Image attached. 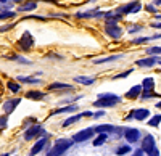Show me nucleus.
Instances as JSON below:
<instances>
[{
	"label": "nucleus",
	"mask_w": 161,
	"mask_h": 156,
	"mask_svg": "<svg viewBox=\"0 0 161 156\" xmlns=\"http://www.w3.org/2000/svg\"><path fill=\"white\" fill-rule=\"evenodd\" d=\"M153 97H158L153 90H143V94H142V98L145 100V98H153Z\"/></svg>",
	"instance_id": "nucleus-29"
},
{
	"label": "nucleus",
	"mask_w": 161,
	"mask_h": 156,
	"mask_svg": "<svg viewBox=\"0 0 161 156\" xmlns=\"http://www.w3.org/2000/svg\"><path fill=\"white\" fill-rule=\"evenodd\" d=\"M80 118H82V113H79V114H76V116H71V118H68L64 122H63V127H68V126H71V124H74V122H77Z\"/></svg>",
	"instance_id": "nucleus-22"
},
{
	"label": "nucleus",
	"mask_w": 161,
	"mask_h": 156,
	"mask_svg": "<svg viewBox=\"0 0 161 156\" xmlns=\"http://www.w3.org/2000/svg\"><path fill=\"white\" fill-rule=\"evenodd\" d=\"M0 127H7V118H2V116H0Z\"/></svg>",
	"instance_id": "nucleus-37"
},
{
	"label": "nucleus",
	"mask_w": 161,
	"mask_h": 156,
	"mask_svg": "<svg viewBox=\"0 0 161 156\" xmlns=\"http://www.w3.org/2000/svg\"><path fill=\"white\" fill-rule=\"evenodd\" d=\"M153 150H156V142H155L153 135L147 134V135L143 137V140H142V151L147 153V154H150Z\"/></svg>",
	"instance_id": "nucleus-5"
},
{
	"label": "nucleus",
	"mask_w": 161,
	"mask_h": 156,
	"mask_svg": "<svg viewBox=\"0 0 161 156\" xmlns=\"http://www.w3.org/2000/svg\"><path fill=\"white\" fill-rule=\"evenodd\" d=\"M152 26H153V28H159L161 29V23H153Z\"/></svg>",
	"instance_id": "nucleus-40"
},
{
	"label": "nucleus",
	"mask_w": 161,
	"mask_h": 156,
	"mask_svg": "<svg viewBox=\"0 0 161 156\" xmlns=\"http://www.w3.org/2000/svg\"><path fill=\"white\" fill-rule=\"evenodd\" d=\"M47 2H57V0H47Z\"/></svg>",
	"instance_id": "nucleus-45"
},
{
	"label": "nucleus",
	"mask_w": 161,
	"mask_h": 156,
	"mask_svg": "<svg viewBox=\"0 0 161 156\" xmlns=\"http://www.w3.org/2000/svg\"><path fill=\"white\" fill-rule=\"evenodd\" d=\"M126 140L129 142V143H136V142L140 140V131L139 129H124V134Z\"/></svg>",
	"instance_id": "nucleus-7"
},
{
	"label": "nucleus",
	"mask_w": 161,
	"mask_h": 156,
	"mask_svg": "<svg viewBox=\"0 0 161 156\" xmlns=\"http://www.w3.org/2000/svg\"><path fill=\"white\" fill-rule=\"evenodd\" d=\"M147 10H148V11H152V13H153V11H156V10L152 7V5H148V7H147Z\"/></svg>",
	"instance_id": "nucleus-41"
},
{
	"label": "nucleus",
	"mask_w": 161,
	"mask_h": 156,
	"mask_svg": "<svg viewBox=\"0 0 161 156\" xmlns=\"http://www.w3.org/2000/svg\"><path fill=\"white\" fill-rule=\"evenodd\" d=\"M158 63H159V64H161V61H158Z\"/></svg>",
	"instance_id": "nucleus-47"
},
{
	"label": "nucleus",
	"mask_w": 161,
	"mask_h": 156,
	"mask_svg": "<svg viewBox=\"0 0 161 156\" xmlns=\"http://www.w3.org/2000/svg\"><path fill=\"white\" fill-rule=\"evenodd\" d=\"M13 28V24H8V26H2L0 28V32H5V31H8V29H11Z\"/></svg>",
	"instance_id": "nucleus-35"
},
{
	"label": "nucleus",
	"mask_w": 161,
	"mask_h": 156,
	"mask_svg": "<svg viewBox=\"0 0 161 156\" xmlns=\"http://www.w3.org/2000/svg\"><path fill=\"white\" fill-rule=\"evenodd\" d=\"M74 81L79 82V84H82V85H92L93 82H95L93 77H86V76H77V77H74Z\"/></svg>",
	"instance_id": "nucleus-18"
},
{
	"label": "nucleus",
	"mask_w": 161,
	"mask_h": 156,
	"mask_svg": "<svg viewBox=\"0 0 161 156\" xmlns=\"http://www.w3.org/2000/svg\"><path fill=\"white\" fill-rule=\"evenodd\" d=\"M77 111V105H68L64 108H58V110H53L52 114H63V113H76Z\"/></svg>",
	"instance_id": "nucleus-15"
},
{
	"label": "nucleus",
	"mask_w": 161,
	"mask_h": 156,
	"mask_svg": "<svg viewBox=\"0 0 161 156\" xmlns=\"http://www.w3.org/2000/svg\"><path fill=\"white\" fill-rule=\"evenodd\" d=\"M95 134H113L114 132V126L111 124H102V126H95L93 127Z\"/></svg>",
	"instance_id": "nucleus-12"
},
{
	"label": "nucleus",
	"mask_w": 161,
	"mask_h": 156,
	"mask_svg": "<svg viewBox=\"0 0 161 156\" xmlns=\"http://www.w3.org/2000/svg\"><path fill=\"white\" fill-rule=\"evenodd\" d=\"M40 135H47V134H45V131H44L42 126L36 124V126L29 127L28 131L24 132V140H32V138H37V137H40Z\"/></svg>",
	"instance_id": "nucleus-4"
},
{
	"label": "nucleus",
	"mask_w": 161,
	"mask_h": 156,
	"mask_svg": "<svg viewBox=\"0 0 161 156\" xmlns=\"http://www.w3.org/2000/svg\"><path fill=\"white\" fill-rule=\"evenodd\" d=\"M18 45L21 47V50H29L32 45H34V40H32V35L29 32H24V35L19 39Z\"/></svg>",
	"instance_id": "nucleus-9"
},
{
	"label": "nucleus",
	"mask_w": 161,
	"mask_h": 156,
	"mask_svg": "<svg viewBox=\"0 0 161 156\" xmlns=\"http://www.w3.org/2000/svg\"><path fill=\"white\" fill-rule=\"evenodd\" d=\"M155 3H161V0H155Z\"/></svg>",
	"instance_id": "nucleus-44"
},
{
	"label": "nucleus",
	"mask_w": 161,
	"mask_h": 156,
	"mask_svg": "<svg viewBox=\"0 0 161 156\" xmlns=\"http://www.w3.org/2000/svg\"><path fill=\"white\" fill-rule=\"evenodd\" d=\"M130 74V71H127V73H123V74H118V76H114V79H119V77H126V76H129Z\"/></svg>",
	"instance_id": "nucleus-38"
},
{
	"label": "nucleus",
	"mask_w": 161,
	"mask_h": 156,
	"mask_svg": "<svg viewBox=\"0 0 161 156\" xmlns=\"http://www.w3.org/2000/svg\"><path fill=\"white\" fill-rule=\"evenodd\" d=\"M103 114H105V111H97V113H93V118H95V119H98V118H102Z\"/></svg>",
	"instance_id": "nucleus-36"
},
{
	"label": "nucleus",
	"mask_w": 161,
	"mask_h": 156,
	"mask_svg": "<svg viewBox=\"0 0 161 156\" xmlns=\"http://www.w3.org/2000/svg\"><path fill=\"white\" fill-rule=\"evenodd\" d=\"M158 56H150V58H143V60H139L137 61V66H142V68H152L158 63Z\"/></svg>",
	"instance_id": "nucleus-13"
},
{
	"label": "nucleus",
	"mask_w": 161,
	"mask_h": 156,
	"mask_svg": "<svg viewBox=\"0 0 161 156\" xmlns=\"http://www.w3.org/2000/svg\"><path fill=\"white\" fill-rule=\"evenodd\" d=\"M73 87L69 84H64V82H53L48 85V90H71Z\"/></svg>",
	"instance_id": "nucleus-16"
},
{
	"label": "nucleus",
	"mask_w": 161,
	"mask_h": 156,
	"mask_svg": "<svg viewBox=\"0 0 161 156\" xmlns=\"http://www.w3.org/2000/svg\"><path fill=\"white\" fill-rule=\"evenodd\" d=\"M148 116H150V111L145 110V108H140V110L132 111V118L137 119V121H145L147 118H148Z\"/></svg>",
	"instance_id": "nucleus-14"
},
{
	"label": "nucleus",
	"mask_w": 161,
	"mask_h": 156,
	"mask_svg": "<svg viewBox=\"0 0 161 156\" xmlns=\"http://www.w3.org/2000/svg\"><path fill=\"white\" fill-rule=\"evenodd\" d=\"M7 85H8V89L11 90L13 94H18V92H19V89H21V87H19V84H16V82H13V81H10V82H8Z\"/></svg>",
	"instance_id": "nucleus-27"
},
{
	"label": "nucleus",
	"mask_w": 161,
	"mask_h": 156,
	"mask_svg": "<svg viewBox=\"0 0 161 156\" xmlns=\"http://www.w3.org/2000/svg\"><path fill=\"white\" fill-rule=\"evenodd\" d=\"M150 55H161V47H152V48H148L147 50Z\"/></svg>",
	"instance_id": "nucleus-31"
},
{
	"label": "nucleus",
	"mask_w": 161,
	"mask_h": 156,
	"mask_svg": "<svg viewBox=\"0 0 161 156\" xmlns=\"http://www.w3.org/2000/svg\"><path fill=\"white\" fill-rule=\"evenodd\" d=\"M15 2H21V0H15Z\"/></svg>",
	"instance_id": "nucleus-46"
},
{
	"label": "nucleus",
	"mask_w": 161,
	"mask_h": 156,
	"mask_svg": "<svg viewBox=\"0 0 161 156\" xmlns=\"http://www.w3.org/2000/svg\"><path fill=\"white\" fill-rule=\"evenodd\" d=\"M93 127H89V129H82V131H79V132H76L74 135H73V142H77V143H82V142H87L89 138H92L93 137Z\"/></svg>",
	"instance_id": "nucleus-3"
},
{
	"label": "nucleus",
	"mask_w": 161,
	"mask_h": 156,
	"mask_svg": "<svg viewBox=\"0 0 161 156\" xmlns=\"http://www.w3.org/2000/svg\"><path fill=\"white\" fill-rule=\"evenodd\" d=\"M11 60H15V61H19V63H23V64H29V61H28V60H24V58H21V56H18V55L11 56Z\"/></svg>",
	"instance_id": "nucleus-32"
},
{
	"label": "nucleus",
	"mask_w": 161,
	"mask_h": 156,
	"mask_svg": "<svg viewBox=\"0 0 161 156\" xmlns=\"http://www.w3.org/2000/svg\"><path fill=\"white\" fill-rule=\"evenodd\" d=\"M105 32H106V35H110L113 39H119L121 35H123V29H121L118 24H106Z\"/></svg>",
	"instance_id": "nucleus-8"
},
{
	"label": "nucleus",
	"mask_w": 161,
	"mask_h": 156,
	"mask_svg": "<svg viewBox=\"0 0 161 156\" xmlns=\"http://www.w3.org/2000/svg\"><path fill=\"white\" fill-rule=\"evenodd\" d=\"M130 150H132V147H129V145H121V147H118L116 148V154H119V156H123V154H127V153H130Z\"/></svg>",
	"instance_id": "nucleus-25"
},
{
	"label": "nucleus",
	"mask_w": 161,
	"mask_h": 156,
	"mask_svg": "<svg viewBox=\"0 0 161 156\" xmlns=\"http://www.w3.org/2000/svg\"><path fill=\"white\" fill-rule=\"evenodd\" d=\"M29 100H44L45 98V94L44 92H39V90H29L28 94H26Z\"/></svg>",
	"instance_id": "nucleus-17"
},
{
	"label": "nucleus",
	"mask_w": 161,
	"mask_h": 156,
	"mask_svg": "<svg viewBox=\"0 0 161 156\" xmlns=\"http://www.w3.org/2000/svg\"><path fill=\"white\" fill-rule=\"evenodd\" d=\"M47 142H48L47 135H42V137H40V138L36 142V143H34V147L31 148V153H29V156H36V154H39L40 151H42V150L45 148Z\"/></svg>",
	"instance_id": "nucleus-6"
},
{
	"label": "nucleus",
	"mask_w": 161,
	"mask_h": 156,
	"mask_svg": "<svg viewBox=\"0 0 161 156\" xmlns=\"http://www.w3.org/2000/svg\"><path fill=\"white\" fill-rule=\"evenodd\" d=\"M142 28H140V26H130V28H129V32L132 34V32H139Z\"/></svg>",
	"instance_id": "nucleus-33"
},
{
	"label": "nucleus",
	"mask_w": 161,
	"mask_h": 156,
	"mask_svg": "<svg viewBox=\"0 0 161 156\" xmlns=\"http://www.w3.org/2000/svg\"><path fill=\"white\" fill-rule=\"evenodd\" d=\"M143 154H145V153L142 151V148H137L136 151H134V153H132V156H143Z\"/></svg>",
	"instance_id": "nucleus-34"
},
{
	"label": "nucleus",
	"mask_w": 161,
	"mask_h": 156,
	"mask_svg": "<svg viewBox=\"0 0 161 156\" xmlns=\"http://www.w3.org/2000/svg\"><path fill=\"white\" fill-rule=\"evenodd\" d=\"M15 16V11H2L0 13V19H8Z\"/></svg>",
	"instance_id": "nucleus-28"
},
{
	"label": "nucleus",
	"mask_w": 161,
	"mask_h": 156,
	"mask_svg": "<svg viewBox=\"0 0 161 156\" xmlns=\"http://www.w3.org/2000/svg\"><path fill=\"white\" fill-rule=\"evenodd\" d=\"M73 143L74 142L71 138H58V140H55V143H53L52 150L47 153V156H63L73 147Z\"/></svg>",
	"instance_id": "nucleus-1"
},
{
	"label": "nucleus",
	"mask_w": 161,
	"mask_h": 156,
	"mask_svg": "<svg viewBox=\"0 0 161 156\" xmlns=\"http://www.w3.org/2000/svg\"><path fill=\"white\" fill-rule=\"evenodd\" d=\"M156 108H161V101L158 103V105H156Z\"/></svg>",
	"instance_id": "nucleus-42"
},
{
	"label": "nucleus",
	"mask_w": 161,
	"mask_h": 156,
	"mask_svg": "<svg viewBox=\"0 0 161 156\" xmlns=\"http://www.w3.org/2000/svg\"><path fill=\"white\" fill-rule=\"evenodd\" d=\"M140 8H142L140 2H134V3H129V5H126V7L118 8V13H119V15H121V13H137Z\"/></svg>",
	"instance_id": "nucleus-11"
},
{
	"label": "nucleus",
	"mask_w": 161,
	"mask_h": 156,
	"mask_svg": "<svg viewBox=\"0 0 161 156\" xmlns=\"http://www.w3.org/2000/svg\"><path fill=\"white\" fill-rule=\"evenodd\" d=\"M153 87H155V81L152 79V77L143 79V84H142V89L143 90H153Z\"/></svg>",
	"instance_id": "nucleus-24"
},
{
	"label": "nucleus",
	"mask_w": 161,
	"mask_h": 156,
	"mask_svg": "<svg viewBox=\"0 0 161 156\" xmlns=\"http://www.w3.org/2000/svg\"><path fill=\"white\" fill-rule=\"evenodd\" d=\"M148 156H159V151H158V150H153V151H152Z\"/></svg>",
	"instance_id": "nucleus-39"
},
{
	"label": "nucleus",
	"mask_w": 161,
	"mask_h": 156,
	"mask_svg": "<svg viewBox=\"0 0 161 156\" xmlns=\"http://www.w3.org/2000/svg\"><path fill=\"white\" fill-rule=\"evenodd\" d=\"M140 92H142V87H140V85H134V87L129 90V92L126 94V97L134 100V98H137V97L140 95Z\"/></svg>",
	"instance_id": "nucleus-19"
},
{
	"label": "nucleus",
	"mask_w": 161,
	"mask_h": 156,
	"mask_svg": "<svg viewBox=\"0 0 161 156\" xmlns=\"http://www.w3.org/2000/svg\"><path fill=\"white\" fill-rule=\"evenodd\" d=\"M119 58H123V55H111V56H106V58H100V60H95L93 63L95 64H103V63H111V61H116Z\"/></svg>",
	"instance_id": "nucleus-21"
},
{
	"label": "nucleus",
	"mask_w": 161,
	"mask_h": 156,
	"mask_svg": "<svg viewBox=\"0 0 161 156\" xmlns=\"http://www.w3.org/2000/svg\"><path fill=\"white\" fill-rule=\"evenodd\" d=\"M18 81L19 82H24V84H40V79H37V77H18Z\"/></svg>",
	"instance_id": "nucleus-23"
},
{
	"label": "nucleus",
	"mask_w": 161,
	"mask_h": 156,
	"mask_svg": "<svg viewBox=\"0 0 161 156\" xmlns=\"http://www.w3.org/2000/svg\"><path fill=\"white\" fill-rule=\"evenodd\" d=\"M108 140V134H98L97 138H93V147H102Z\"/></svg>",
	"instance_id": "nucleus-20"
},
{
	"label": "nucleus",
	"mask_w": 161,
	"mask_h": 156,
	"mask_svg": "<svg viewBox=\"0 0 161 156\" xmlns=\"http://www.w3.org/2000/svg\"><path fill=\"white\" fill-rule=\"evenodd\" d=\"M19 101H21L19 98H11V100H7V101L3 103V106H2V108H3V113H5V114H11L13 111H15V108L19 105Z\"/></svg>",
	"instance_id": "nucleus-10"
},
{
	"label": "nucleus",
	"mask_w": 161,
	"mask_h": 156,
	"mask_svg": "<svg viewBox=\"0 0 161 156\" xmlns=\"http://www.w3.org/2000/svg\"><path fill=\"white\" fill-rule=\"evenodd\" d=\"M121 103V97L114 95V94H100L98 95V100L93 103L95 108H111L114 105Z\"/></svg>",
	"instance_id": "nucleus-2"
},
{
	"label": "nucleus",
	"mask_w": 161,
	"mask_h": 156,
	"mask_svg": "<svg viewBox=\"0 0 161 156\" xmlns=\"http://www.w3.org/2000/svg\"><path fill=\"white\" fill-rule=\"evenodd\" d=\"M36 8V3L34 2H31V3H26L24 7H21L19 8V11H31V10H34Z\"/></svg>",
	"instance_id": "nucleus-30"
},
{
	"label": "nucleus",
	"mask_w": 161,
	"mask_h": 156,
	"mask_svg": "<svg viewBox=\"0 0 161 156\" xmlns=\"http://www.w3.org/2000/svg\"><path fill=\"white\" fill-rule=\"evenodd\" d=\"M159 122H161V114H156V116H153V118L148 121V126H152V127H158Z\"/></svg>",
	"instance_id": "nucleus-26"
},
{
	"label": "nucleus",
	"mask_w": 161,
	"mask_h": 156,
	"mask_svg": "<svg viewBox=\"0 0 161 156\" xmlns=\"http://www.w3.org/2000/svg\"><path fill=\"white\" fill-rule=\"evenodd\" d=\"M0 156H10V154L8 153H3V154H0Z\"/></svg>",
	"instance_id": "nucleus-43"
}]
</instances>
